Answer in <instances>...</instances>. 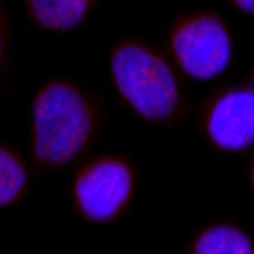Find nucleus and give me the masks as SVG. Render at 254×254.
<instances>
[{
    "label": "nucleus",
    "mask_w": 254,
    "mask_h": 254,
    "mask_svg": "<svg viewBox=\"0 0 254 254\" xmlns=\"http://www.w3.org/2000/svg\"><path fill=\"white\" fill-rule=\"evenodd\" d=\"M28 192V167L14 148L0 143V208L16 206Z\"/></svg>",
    "instance_id": "6e6552de"
},
{
    "label": "nucleus",
    "mask_w": 254,
    "mask_h": 254,
    "mask_svg": "<svg viewBox=\"0 0 254 254\" xmlns=\"http://www.w3.org/2000/svg\"><path fill=\"white\" fill-rule=\"evenodd\" d=\"M109 69L123 102L141 118L167 125L183 114L178 76L150 44L134 37L116 42L109 56Z\"/></svg>",
    "instance_id": "f03ea898"
},
{
    "label": "nucleus",
    "mask_w": 254,
    "mask_h": 254,
    "mask_svg": "<svg viewBox=\"0 0 254 254\" xmlns=\"http://www.w3.org/2000/svg\"><path fill=\"white\" fill-rule=\"evenodd\" d=\"M136 188L134 164L123 155H100L86 162L72 181V201L83 220L111 224L129 210Z\"/></svg>",
    "instance_id": "7ed1b4c3"
},
{
    "label": "nucleus",
    "mask_w": 254,
    "mask_h": 254,
    "mask_svg": "<svg viewBox=\"0 0 254 254\" xmlns=\"http://www.w3.org/2000/svg\"><path fill=\"white\" fill-rule=\"evenodd\" d=\"M203 134L220 150L241 153L254 146V88H227L203 109Z\"/></svg>",
    "instance_id": "39448f33"
},
{
    "label": "nucleus",
    "mask_w": 254,
    "mask_h": 254,
    "mask_svg": "<svg viewBox=\"0 0 254 254\" xmlns=\"http://www.w3.org/2000/svg\"><path fill=\"white\" fill-rule=\"evenodd\" d=\"M236 9H241L245 14H254V0H229Z\"/></svg>",
    "instance_id": "9d476101"
},
{
    "label": "nucleus",
    "mask_w": 254,
    "mask_h": 254,
    "mask_svg": "<svg viewBox=\"0 0 254 254\" xmlns=\"http://www.w3.org/2000/svg\"><path fill=\"white\" fill-rule=\"evenodd\" d=\"M185 254H254V241L236 224L213 222L194 234Z\"/></svg>",
    "instance_id": "0eeeda50"
},
{
    "label": "nucleus",
    "mask_w": 254,
    "mask_h": 254,
    "mask_svg": "<svg viewBox=\"0 0 254 254\" xmlns=\"http://www.w3.org/2000/svg\"><path fill=\"white\" fill-rule=\"evenodd\" d=\"M250 183H252V190H254V160L250 164Z\"/></svg>",
    "instance_id": "9b49d317"
},
{
    "label": "nucleus",
    "mask_w": 254,
    "mask_h": 254,
    "mask_svg": "<svg viewBox=\"0 0 254 254\" xmlns=\"http://www.w3.org/2000/svg\"><path fill=\"white\" fill-rule=\"evenodd\" d=\"M12 54V35H9V23H7V14L0 2V69L7 65Z\"/></svg>",
    "instance_id": "1a4fd4ad"
},
{
    "label": "nucleus",
    "mask_w": 254,
    "mask_h": 254,
    "mask_svg": "<svg viewBox=\"0 0 254 254\" xmlns=\"http://www.w3.org/2000/svg\"><path fill=\"white\" fill-rule=\"evenodd\" d=\"M169 51L176 65L196 81H210L229 65L231 35L217 14L196 12L174 23Z\"/></svg>",
    "instance_id": "20e7f679"
},
{
    "label": "nucleus",
    "mask_w": 254,
    "mask_h": 254,
    "mask_svg": "<svg viewBox=\"0 0 254 254\" xmlns=\"http://www.w3.org/2000/svg\"><path fill=\"white\" fill-rule=\"evenodd\" d=\"M100 0H26L30 19L44 30L67 33L90 16Z\"/></svg>",
    "instance_id": "423d86ee"
},
{
    "label": "nucleus",
    "mask_w": 254,
    "mask_h": 254,
    "mask_svg": "<svg viewBox=\"0 0 254 254\" xmlns=\"http://www.w3.org/2000/svg\"><path fill=\"white\" fill-rule=\"evenodd\" d=\"M30 114V146L37 167L44 171H61L76 162L102 129L97 102L72 81L44 83Z\"/></svg>",
    "instance_id": "f257e3e1"
}]
</instances>
